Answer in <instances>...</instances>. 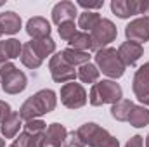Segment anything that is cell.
Masks as SVG:
<instances>
[{"label": "cell", "instance_id": "obj_36", "mask_svg": "<svg viewBox=\"0 0 149 147\" xmlns=\"http://www.w3.org/2000/svg\"><path fill=\"white\" fill-rule=\"evenodd\" d=\"M2 33H3V31H2V26H0V37H2Z\"/></svg>", "mask_w": 149, "mask_h": 147}, {"label": "cell", "instance_id": "obj_32", "mask_svg": "<svg viewBox=\"0 0 149 147\" xmlns=\"http://www.w3.org/2000/svg\"><path fill=\"white\" fill-rule=\"evenodd\" d=\"M125 147H142V137H141V135L132 137V139L125 144Z\"/></svg>", "mask_w": 149, "mask_h": 147}, {"label": "cell", "instance_id": "obj_17", "mask_svg": "<svg viewBox=\"0 0 149 147\" xmlns=\"http://www.w3.org/2000/svg\"><path fill=\"white\" fill-rule=\"evenodd\" d=\"M26 31H28V35L33 40H37V38H47L50 35V23L47 19L40 17V16L31 17L28 21V24H26Z\"/></svg>", "mask_w": 149, "mask_h": 147}, {"label": "cell", "instance_id": "obj_8", "mask_svg": "<svg viewBox=\"0 0 149 147\" xmlns=\"http://www.w3.org/2000/svg\"><path fill=\"white\" fill-rule=\"evenodd\" d=\"M61 102L70 109H80L87 102V92L80 83H64L61 87Z\"/></svg>", "mask_w": 149, "mask_h": 147}, {"label": "cell", "instance_id": "obj_3", "mask_svg": "<svg viewBox=\"0 0 149 147\" xmlns=\"http://www.w3.org/2000/svg\"><path fill=\"white\" fill-rule=\"evenodd\" d=\"M121 97H123V92L116 81L102 80V81L94 83L88 101L92 106H102V104H116L118 101H121Z\"/></svg>", "mask_w": 149, "mask_h": 147}, {"label": "cell", "instance_id": "obj_14", "mask_svg": "<svg viewBox=\"0 0 149 147\" xmlns=\"http://www.w3.org/2000/svg\"><path fill=\"white\" fill-rule=\"evenodd\" d=\"M132 88H134V94L137 95L139 101L149 94V62H146L144 66H141L137 69V73L134 76Z\"/></svg>", "mask_w": 149, "mask_h": 147}, {"label": "cell", "instance_id": "obj_19", "mask_svg": "<svg viewBox=\"0 0 149 147\" xmlns=\"http://www.w3.org/2000/svg\"><path fill=\"white\" fill-rule=\"evenodd\" d=\"M0 26H2L3 33L14 35L21 30V17L12 10H5V12L0 14Z\"/></svg>", "mask_w": 149, "mask_h": 147}, {"label": "cell", "instance_id": "obj_23", "mask_svg": "<svg viewBox=\"0 0 149 147\" xmlns=\"http://www.w3.org/2000/svg\"><path fill=\"white\" fill-rule=\"evenodd\" d=\"M76 76L83 81V83H97L99 80V68L92 62H87V64H81L80 69L76 71Z\"/></svg>", "mask_w": 149, "mask_h": 147}, {"label": "cell", "instance_id": "obj_4", "mask_svg": "<svg viewBox=\"0 0 149 147\" xmlns=\"http://www.w3.org/2000/svg\"><path fill=\"white\" fill-rule=\"evenodd\" d=\"M94 57H95V64H97L99 71H102L106 76H109V78H120V76H123L125 64L121 62L116 49H111V47L101 49V50H97V54Z\"/></svg>", "mask_w": 149, "mask_h": 147}, {"label": "cell", "instance_id": "obj_26", "mask_svg": "<svg viewBox=\"0 0 149 147\" xmlns=\"http://www.w3.org/2000/svg\"><path fill=\"white\" fill-rule=\"evenodd\" d=\"M21 62H23L26 68H30V69H37V68H40V64H42V59L33 52V49L30 47V43L23 45V50H21Z\"/></svg>", "mask_w": 149, "mask_h": 147}, {"label": "cell", "instance_id": "obj_7", "mask_svg": "<svg viewBox=\"0 0 149 147\" xmlns=\"http://www.w3.org/2000/svg\"><path fill=\"white\" fill-rule=\"evenodd\" d=\"M49 69L52 74V80L56 83H70L76 78V71H74V66H71L61 52L54 54L49 61Z\"/></svg>", "mask_w": 149, "mask_h": 147}, {"label": "cell", "instance_id": "obj_27", "mask_svg": "<svg viewBox=\"0 0 149 147\" xmlns=\"http://www.w3.org/2000/svg\"><path fill=\"white\" fill-rule=\"evenodd\" d=\"M101 21V16L97 12H90V10H85L80 14V19H78V26L85 31H92Z\"/></svg>", "mask_w": 149, "mask_h": 147}, {"label": "cell", "instance_id": "obj_35", "mask_svg": "<svg viewBox=\"0 0 149 147\" xmlns=\"http://www.w3.org/2000/svg\"><path fill=\"white\" fill-rule=\"evenodd\" d=\"M9 147H19V146H17L16 142H12V144H10V146H9Z\"/></svg>", "mask_w": 149, "mask_h": 147}, {"label": "cell", "instance_id": "obj_9", "mask_svg": "<svg viewBox=\"0 0 149 147\" xmlns=\"http://www.w3.org/2000/svg\"><path fill=\"white\" fill-rule=\"evenodd\" d=\"M118 35V30L116 26L113 24L109 19H101L99 24L90 31V38L94 42V49L101 50V49H106L108 43H111L113 40Z\"/></svg>", "mask_w": 149, "mask_h": 147}, {"label": "cell", "instance_id": "obj_30", "mask_svg": "<svg viewBox=\"0 0 149 147\" xmlns=\"http://www.w3.org/2000/svg\"><path fill=\"white\" fill-rule=\"evenodd\" d=\"M10 112H12V111H10V106H9L7 102L0 101V123H2V121H3L9 114H10Z\"/></svg>", "mask_w": 149, "mask_h": 147}, {"label": "cell", "instance_id": "obj_24", "mask_svg": "<svg viewBox=\"0 0 149 147\" xmlns=\"http://www.w3.org/2000/svg\"><path fill=\"white\" fill-rule=\"evenodd\" d=\"M61 54H63V57L71 66H81V64L90 62V54L88 52H81V50H74V49H66Z\"/></svg>", "mask_w": 149, "mask_h": 147}, {"label": "cell", "instance_id": "obj_21", "mask_svg": "<svg viewBox=\"0 0 149 147\" xmlns=\"http://www.w3.org/2000/svg\"><path fill=\"white\" fill-rule=\"evenodd\" d=\"M134 106L135 104L132 101L121 99V101H118L116 104L111 106V116L114 119H118V121H128V116H130V112L134 109Z\"/></svg>", "mask_w": 149, "mask_h": 147}, {"label": "cell", "instance_id": "obj_31", "mask_svg": "<svg viewBox=\"0 0 149 147\" xmlns=\"http://www.w3.org/2000/svg\"><path fill=\"white\" fill-rule=\"evenodd\" d=\"M78 5H80V7H85V9H101V7H102V2H87V0H78Z\"/></svg>", "mask_w": 149, "mask_h": 147}, {"label": "cell", "instance_id": "obj_25", "mask_svg": "<svg viewBox=\"0 0 149 147\" xmlns=\"http://www.w3.org/2000/svg\"><path fill=\"white\" fill-rule=\"evenodd\" d=\"M70 49L81 50V52H88V50L94 49V42H92L90 35H87V33H78V31H76V35L70 40Z\"/></svg>", "mask_w": 149, "mask_h": 147}, {"label": "cell", "instance_id": "obj_2", "mask_svg": "<svg viewBox=\"0 0 149 147\" xmlns=\"http://www.w3.org/2000/svg\"><path fill=\"white\" fill-rule=\"evenodd\" d=\"M78 139L88 147H120L118 139L95 123H85L76 130Z\"/></svg>", "mask_w": 149, "mask_h": 147}, {"label": "cell", "instance_id": "obj_28", "mask_svg": "<svg viewBox=\"0 0 149 147\" xmlns=\"http://www.w3.org/2000/svg\"><path fill=\"white\" fill-rule=\"evenodd\" d=\"M76 35V26H74V21H66L63 24H59V37L66 42H70L71 38Z\"/></svg>", "mask_w": 149, "mask_h": 147}, {"label": "cell", "instance_id": "obj_18", "mask_svg": "<svg viewBox=\"0 0 149 147\" xmlns=\"http://www.w3.org/2000/svg\"><path fill=\"white\" fill-rule=\"evenodd\" d=\"M21 116H19V112H10L2 123H0V128H2V133H3V137L5 139H14L16 135H17V132H19V128H21Z\"/></svg>", "mask_w": 149, "mask_h": 147}, {"label": "cell", "instance_id": "obj_15", "mask_svg": "<svg viewBox=\"0 0 149 147\" xmlns=\"http://www.w3.org/2000/svg\"><path fill=\"white\" fill-rule=\"evenodd\" d=\"M76 14H78V10H76V5L73 2H59L52 9V21L59 26L66 21H73Z\"/></svg>", "mask_w": 149, "mask_h": 147}, {"label": "cell", "instance_id": "obj_37", "mask_svg": "<svg viewBox=\"0 0 149 147\" xmlns=\"http://www.w3.org/2000/svg\"><path fill=\"white\" fill-rule=\"evenodd\" d=\"M0 5H3V2H0Z\"/></svg>", "mask_w": 149, "mask_h": 147}, {"label": "cell", "instance_id": "obj_12", "mask_svg": "<svg viewBox=\"0 0 149 147\" xmlns=\"http://www.w3.org/2000/svg\"><path fill=\"white\" fill-rule=\"evenodd\" d=\"M111 10L121 19L141 14V0H113Z\"/></svg>", "mask_w": 149, "mask_h": 147}, {"label": "cell", "instance_id": "obj_5", "mask_svg": "<svg viewBox=\"0 0 149 147\" xmlns=\"http://www.w3.org/2000/svg\"><path fill=\"white\" fill-rule=\"evenodd\" d=\"M0 83L5 94H19L26 88V74L19 71L12 62L0 64Z\"/></svg>", "mask_w": 149, "mask_h": 147}, {"label": "cell", "instance_id": "obj_16", "mask_svg": "<svg viewBox=\"0 0 149 147\" xmlns=\"http://www.w3.org/2000/svg\"><path fill=\"white\" fill-rule=\"evenodd\" d=\"M21 50H23V45L16 38H9V40L0 42V64L9 62L10 59L21 57Z\"/></svg>", "mask_w": 149, "mask_h": 147}, {"label": "cell", "instance_id": "obj_34", "mask_svg": "<svg viewBox=\"0 0 149 147\" xmlns=\"http://www.w3.org/2000/svg\"><path fill=\"white\" fill-rule=\"evenodd\" d=\"M146 147H149V135L146 137Z\"/></svg>", "mask_w": 149, "mask_h": 147}, {"label": "cell", "instance_id": "obj_11", "mask_svg": "<svg viewBox=\"0 0 149 147\" xmlns=\"http://www.w3.org/2000/svg\"><path fill=\"white\" fill-rule=\"evenodd\" d=\"M144 54V49L137 42H125L118 49V55L125 66H134Z\"/></svg>", "mask_w": 149, "mask_h": 147}, {"label": "cell", "instance_id": "obj_10", "mask_svg": "<svg viewBox=\"0 0 149 147\" xmlns=\"http://www.w3.org/2000/svg\"><path fill=\"white\" fill-rule=\"evenodd\" d=\"M125 35L128 38V42H148L149 40V17H139L134 19L127 28H125Z\"/></svg>", "mask_w": 149, "mask_h": 147}, {"label": "cell", "instance_id": "obj_1", "mask_svg": "<svg viewBox=\"0 0 149 147\" xmlns=\"http://www.w3.org/2000/svg\"><path fill=\"white\" fill-rule=\"evenodd\" d=\"M57 99L52 90H40L35 95H31L19 109V116L26 121L30 119H38L43 114H49L50 111L56 109Z\"/></svg>", "mask_w": 149, "mask_h": 147}, {"label": "cell", "instance_id": "obj_29", "mask_svg": "<svg viewBox=\"0 0 149 147\" xmlns=\"http://www.w3.org/2000/svg\"><path fill=\"white\" fill-rule=\"evenodd\" d=\"M64 147H85V144L78 139L76 132H73V133H70V135L66 137V140H64Z\"/></svg>", "mask_w": 149, "mask_h": 147}, {"label": "cell", "instance_id": "obj_6", "mask_svg": "<svg viewBox=\"0 0 149 147\" xmlns=\"http://www.w3.org/2000/svg\"><path fill=\"white\" fill-rule=\"evenodd\" d=\"M47 125L42 119H30L24 123V132L19 133L16 144L19 147H43Z\"/></svg>", "mask_w": 149, "mask_h": 147}, {"label": "cell", "instance_id": "obj_22", "mask_svg": "<svg viewBox=\"0 0 149 147\" xmlns=\"http://www.w3.org/2000/svg\"><path fill=\"white\" fill-rule=\"evenodd\" d=\"M128 123L135 128H142L149 125V109H146L144 106H134V109L128 116Z\"/></svg>", "mask_w": 149, "mask_h": 147}, {"label": "cell", "instance_id": "obj_33", "mask_svg": "<svg viewBox=\"0 0 149 147\" xmlns=\"http://www.w3.org/2000/svg\"><path fill=\"white\" fill-rule=\"evenodd\" d=\"M0 147H5V142H3V139H0Z\"/></svg>", "mask_w": 149, "mask_h": 147}, {"label": "cell", "instance_id": "obj_20", "mask_svg": "<svg viewBox=\"0 0 149 147\" xmlns=\"http://www.w3.org/2000/svg\"><path fill=\"white\" fill-rule=\"evenodd\" d=\"M28 43H30V47L33 49V52L37 54L42 61H43L47 55L54 54V50H56V42H54L50 37H47V38H37V40L28 42Z\"/></svg>", "mask_w": 149, "mask_h": 147}, {"label": "cell", "instance_id": "obj_13", "mask_svg": "<svg viewBox=\"0 0 149 147\" xmlns=\"http://www.w3.org/2000/svg\"><path fill=\"white\" fill-rule=\"evenodd\" d=\"M66 137H68L66 128L63 125H59V123H52L45 130V144H43V147H63Z\"/></svg>", "mask_w": 149, "mask_h": 147}]
</instances>
